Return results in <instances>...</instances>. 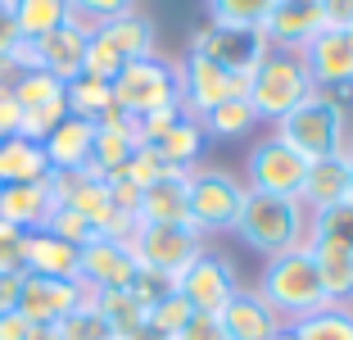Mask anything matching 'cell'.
<instances>
[{
  "label": "cell",
  "instance_id": "cell-39",
  "mask_svg": "<svg viewBox=\"0 0 353 340\" xmlns=\"http://www.w3.org/2000/svg\"><path fill=\"white\" fill-rule=\"evenodd\" d=\"M82 73H91V77H100V82H114L118 73H123V55H118L114 46H109L100 32H95L91 41H86V64H82Z\"/></svg>",
  "mask_w": 353,
  "mask_h": 340
},
{
  "label": "cell",
  "instance_id": "cell-20",
  "mask_svg": "<svg viewBox=\"0 0 353 340\" xmlns=\"http://www.w3.org/2000/svg\"><path fill=\"white\" fill-rule=\"evenodd\" d=\"M344 196H349V150L326 155V159H308V173H303V186L294 200L312 214V209H326Z\"/></svg>",
  "mask_w": 353,
  "mask_h": 340
},
{
  "label": "cell",
  "instance_id": "cell-8",
  "mask_svg": "<svg viewBox=\"0 0 353 340\" xmlns=\"http://www.w3.org/2000/svg\"><path fill=\"white\" fill-rule=\"evenodd\" d=\"M172 64H176V100H181V113H190V118H204V113L218 109L222 100L245 95V77L227 73L222 64H213L199 50H186Z\"/></svg>",
  "mask_w": 353,
  "mask_h": 340
},
{
  "label": "cell",
  "instance_id": "cell-42",
  "mask_svg": "<svg viewBox=\"0 0 353 340\" xmlns=\"http://www.w3.org/2000/svg\"><path fill=\"white\" fill-rule=\"evenodd\" d=\"M23 236L28 232L0 223V272H23Z\"/></svg>",
  "mask_w": 353,
  "mask_h": 340
},
{
  "label": "cell",
  "instance_id": "cell-10",
  "mask_svg": "<svg viewBox=\"0 0 353 340\" xmlns=\"http://www.w3.org/2000/svg\"><path fill=\"white\" fill-rule=\"evenodd\" d=\"M132 254L141 268L163 272L176 281V272L186 268L195 254H204V236L190 223H136L132 232Z\"/></svg>",
  "mask_w": 353,
  "mask_h": 340
},
{
  "label": "cell",
  "instance_id": "cell-17",
  "mask_svg": "<svg viewBox=\"0 0 353 340\" xmlns=\"http://www.w3.org/2000/svg\"><path fill=\"white\" fill-rule=\"evenodd\" d=\"M136 223H190V173L172 168L141 191Z\"/></svg>",
  "mask_w": 353,
  "mask_h": 340
},
{
  "label": "cell",
  "instance_id": "cell-25",
  "mask_svg": "<svg viewBox=\"0 0 353 340\" xmlns=\"http://www.w3.org/2000/svg\"><path fill=\"white\" fill-rule=\"evenodd\" d=\"M50 164H46L41 141L28 136H5L0 141V186H19V182H46Z\"/></svg>",
  "mask_w": 353,
  "mask_h": 340
},
{
  "label": "cell",
  "instance_id": "cell-9",
  "mask_svg": "<svg viewBox=\"0 0 353 340\" xmlns=\"http://www.w3.org/2000/svg\"><path fill=\"white\" fill-rule=\"evenodd\" d=\"M303 173H308V159L294 145H285L276 132H268L250 145L240 182L250 186V191H259V196H299Z\"/></svg>",
  "mask_w": 353,
  "mask_h": 340
},
{
  "label": "cell",
  "instance_id": "cell-12",
  "mask_svg": "<svg viewBox=\"0 0 353 340\" xmlns=\"http://www.w3.org/2000/svg\"><path fill=\"white\" fill-rule=\"evenodd\" d=\"M95 290H86L82 281H63V277H41V272H19V299L14 313L28 318L32 327H54L63 322L77 304H86Z\"/></svg>",
  "mask_w": 353,
  "mask_h": 340
},
{
  "label": "cell",
  "instance_id": "cell-52",
  "mask_svg": "<svg viewBox=\"0 0 353 340\" xmlns=\"http://www.w3.org/2000/svg\"><path fill=\"white\" fill-rule=\"evenodd\" d=\"M0 95H5V91H0Z\"/></svg>",
  "mask_w": 353,
  "mask_h": 340
},
{
  "label": "cell",
  "instance_id": "cell-23",
  "mask_svg": "<svg viewBox=\"0 0 353 340\" xmlns=\"http://www.w3.org/2000/svg\"><path fill=\"white\" fill-rule=\"evenodd\" d=\"M77 254H82L77 245L50 236V232H28V236H23V272L77 281Z\"/></svg>",
  "mask_w": 353,
  "mask_h": 340
},
{
  "label": "cell",
  "instance_id": "cell-38",
  "mask_svg": "<svg viewBox=\"0 0 353 340\" xmlns=\"http://www.w3.org/2000/svg\"><path fill=\"white\" fill-rule=\"evenodd\" d=\"M163 173H172V164H168V159L159 155L154 145H136L132 159H127V168H123L118 177H127L132 186H141V191H145V186H150V182H159Z\"/></svg>",
  "mask_w": 353,
  "mask_h": 340
},
{
  "label": "cell",
  "instance_id": "cell-14",
  "mask_svg": "<svg viewBox=\"0 0 353 340\" xmlns=\"http://www.w3.org/2000/svg\"><path fill=\"white\" fill-rule=\"evenodd\" d=\"M136 268L141 263L132 254V240H118V236H95L77 254V281L86 290H127Z\"/></svg>",
  "mask_w": 353,
  "mask_h": 340
},
{
  "label": "cell",
  "instance_id": "cell-47",
  "mask_svg": "<svg viewBox=\"0 0 353 340\" xmlns=\"http://www.w3.org/2000/svg\"><path fill=\"white\" fill-rule=\"evenodd\" d=\"M14 299H19V272H0V313H10Z\"/></svg>",
  "mask_w": 353,
  "mask_h": 340
},
{
  "label": "cell",
  "instance_id": "cell-3",
  "mask_svg": "<svg viewBox=\"0 0 353 340\" xmlns=\"http://www.w3.org/2000/svg\"><path fill=\"white\" fill-rule=\"evenodd\" d=\"M312 91H317V86H312V77H308L303 55L281 50V46H272V50L263 55V64L250 73V82H245V100L254 104L259 123H272V127H276L299 100H308Z\"/></svg>",
  "mask_w": 353,
  "mask_h": 340
},
{
  "label": "cell",
  "instance_id": "cell-5",
  "mask_svg": "<svg viewBox=\"0 0 353 340\" xmlns=\"http://www.w3.org/2000/svg\"><path fill=\"white\" fill-rule=\"evenodd\" d=\"M250 186L227 168H190V227L199 236L208 232H236V218L245 209Z\"/></svg>",
  "mask_w": 353,
  "mask_h": 340
},
{
  "label": "cell",
  "instance_id": "cell-27",
  "mask_svg": "<svg viewBox=\"0 0 353 340\" xmlns=\"http://www.w3.org/2000/svg\"><path fill=\"white\" fill-rule=\"evenodd\" d=\"M204 141H208V136H204V127H199V118L181 113V118H176V123L154 141V150H159V155H163L172 168H186V173H190V168H199Z\"/></svg>",
  "mask_w": 353,
  "mask_h": 340
},
{
  "label": "cell",
  "instance_id": "cell-34",
  "mask_svg": "<svg viewBox=\"0 0 353 340\" xmlns=\"http://www.w3.org/2000/svg\"><path fill=\"white\" fill-rule=\"evenodd\" d=\"M190 313H195V309H190L186 299L172 290V295H163L159 304H150V309H145V327H150V336H154V340H172L176 331L186 327Z\"/></svg>",
  "mask_w": 353,
  "mask_h": 340
},
{
  "label": "cell",
  "instance_id": "cell-28",
  "mask_svg": "<svg viewBox=\"0 0 353 340\" xmlns=\"http://www.w3.org/2000/svg\"><path fill=\"white\" fill-rule=\"evenodd\" d=\"M199 127H204V136H213V141H236V136L259 127V113H254V104L245 100V95H231L218 109H208L204 118H199Z\"/></svg>",
  "mask_w": 353,
  "mask_h": 340
},
{
  "label": "cell",
  "instance_id": "cell-31",
  "mask_svg": "<svg viewBox=\"0 0 353 340\" xmlns=\"http://www.w3.org/2000/svg\"><path fill=\"white\" fill-rule=\"evenodd\" d=\"M303 240H335V245L353 249V196L335 200L326 209H312L308 214V236Z\"/></svg>",
  "mask_w": 353,
  "mask_h": 340
},
{
  "label": "cell",
  "instance_id": "cell-6",
  "mask_svg": "<svg viewBox=\"0 0 353 340\" xmlns=\"http://www.w3.org/2000/svg\"><path fill=\"white\" fill-rule=\"evenodd\" d=\"M114 104L132 118H145V113H159L176 100V64L163 59V55H150V59H132L123 64L114 82Z\"/></svg>",
  "mask_w": 353,
  "mask_h": 340
},
{
  "label": "cell",
  "instance_id": "cell-46",
  "mask_svg": "<svg viewBox=\"0 0 353 340\" xmlns=\"http://www.w3.org/2000/svg\"><path fill=\"white\" fill-rule=\"evenodd\" d=\"M28 331H32V322L28 318H19V313H0V340H28Z\"/></svg>",
  "mask_w": 353,
  "mask_h": 340
},
{
  "label": "cell",
  "instance_id": "cell-43",
  "mask_svg": "<svg viewBox=\"0 0 353 340\" xmlns=\"http://www.w3.org/2000/svg\"><path fill=\"white\" fill-rule=\"evenodd\" d=\"M172 340H227V331H222V322L213 313H190L186 327L176 331Z\"/></svg>",
  "mask_w": 353,
  "mask_h": 340
},
{
  "label": "cell",
  "instance_id": "cell-30",
  "mask_svg": "<svg viewBox=\"0 0 353 340\" xmlns=\"http://www.w3.org/2000/svg\"><path fill=\"white\" fill-rule=\"evenodd\" d=\"M63 100H68V113H73V118L100 123V113L114 104V86L91 77V73H82V77H73V82L63 86Z\"/></svg>",
  "mask_w": 353,
  "mask_h": 340
},
{
  "label": "cell",
  "instance_id": "cell-4",
  "mask_svg": "<svg viewBox=\"0 0 353 340\" xmlns=\"http://www.w3.org/2000/svg\"><path fill=\"white\" fill-rule=\"evenodd\" d=\"M349 109H344L335 95L312 91L308 100H299L285 118H281L272 132L285 145H294L303 159H326V155H344L349 145Z\"/></svg>",
  "mask_w": 353,
  "mask_h": 340
},
{
  "label": "cell",
  "instance_id": "cell-7",
  "mask_svg": "<svg viewBox=\"0 0 353 340\" xmlns=\"http://www.w3.org/2000/svg\"><path fill=\"white\" fill-rule=\"evenodd\" d=\"M186 50L208 55L213 64H222L227 73H236V77L250 82V73L263 64V55L272 50V41H268L263 28H245V23H204L199 32H190Z\"/></svg>",
  "mask_w": 353,
  "mask_h": 340
},
{
  "label": "cell",
  "instance_id": "cell-24",
  "mask_svg": "<svg viewBox=\"0 0 353 340\" xmlns=\"http://www.w3.org/2000/svg\"><path fill=\"white\" fill-rule=\"evenodd\" d=\"M100 37L114 46L118 55H123V64L159 55V28H154V19H150V14H141V10L123 14V19H109L100 28Z\"/></svg>",
  "mask_w": 353,
  "mask_h": 340
},
{
  "label": "cell",
  "instance_id": "cell-26",
  "mask_svg": "<svg viewBox=\"0 0 353 340\" xmlns=\"http://www.w3.org/2000/svg\"><path fill=\"white\" fill-rule=\"evenodd\" d=\"M10 19L19 41H41L46 32L68 23V0H10Z\"/></svg>",
  "mask_w": 353,
  "mask_h": 340
},
{
  "label": "cell",
  "instance_id": "cell-13",
  "mask_svg": "<svg viewBox=\"0 0 353 340\" xmlns=\"http://www.w3.org/2000/svg\"><path fill=\"white\" fill-rule=\"evenodd\" d=\"M303 64H308V77L317 91L335 95V100H353V32H335L322 28L303 46Z\"/></svg>",
  "mask_w": 353,
  "mask_h": 340
},
{
  "label": "cell",
  "instance_id": "cell-21",
  "mask_svg": "<svg viewBox=\"0 0 353 340\" xmlns=\"http://www.w3.org/2000/svg\"><path fill=\"white\" fill-rule=\"evenodd\" d=\"M54 209V196L46 182H19L0 186V223L19 227V232H41Z\"/></svg>",
  "mask_w": 353,
  "mask_h": 340
},
{
  "label": "cell",
  "instance_id": "cell-11",
  "mask_svg": "<svg viewBox=\"0 0 353 340\" xmlns=\"http://www.w3.org/2000/svg\"><path fill=\"white\" fill-rule=\"evenodd\" d=\"M236 286H240V277H236V268H231V258L213 254V249L195 254L172 281V290L186 299L190 309L195 313H213V318L227 309V299L236 295Z\"/></svg>",
  "mask_w": 353,
  "mask_h": 340
},
{
  "label": "cell",
  "instance_id": "cell-45",
  "mask_svg": "<svg viewBox=\"0 0 353 340\" xmlns=\"http://www.w3.org/2000/svg\"><path fill=\"white\" fill-rule=\"evenodd\" d=\"M19 127H23V109L14 104V95L5 91L0 95V141H5V136H19Z\"/></svg>",
  "mask_w": 353,
  "mask_h": 340
},
{
  "label": "cell",
  "instance_id": "cell-41",
  "mask_svg": "<svg viewBox=\"0 0 353 340\" xmlns=\"http://www.w3.org/2000/svg\"><path fill=\"white\" fill-rule=\"evenodd\" d=\"M77 14H86V19H95L104 28L109 19H123V14L136 10V0H68Z\"/></svg>",
  "mask_w": 353,
  "mask_h": 340
},
{
  "label": "cell",
  "instance_id": "cell-19",
  "mask_svg": "<svg viewBox=\"0 0 353 340\" xmlns=\"http://www.w3.org/2000/svg\"><path fill=\"white\" fill-rule=\"evenodd\" d=\"M91 145H95V123L68 113V118L41 141V150H46L50 173H68V168H91Z\"/></svg>",
  "mask_w": 353,
  "mask_h": 340
},
{
  "label": "cell",
  "instance_id": "cell-33",
  "mask_svg": "<svg viewBox=\"0 0 353 340\" xmlns=\"http://www.w3.org/2000/svg\"><path fill=\"white\" fill-rule=\"evenodd\" d=\"M54 336L59 340H114V327L104 322V313L95 309V295L86 304H77L63 322H54Z\"/></svg>",
  "mask_w": 353,
  "mask_h": 340
},
{
  "label": "cell",
  "instance_id": "cell-36",
  "mask_svg": "<svg viewBox=\"0 0 353 340\" xmlns=\"http://www.w3.org/2000/svg\"><path fill=\"white\" fill-rule=\"evenodd\" d=\"M10 95H14V104H19V109H37V104L59 100V95H63V82H54L50 73H41V68H28L19 82H14Z\"/></svg>",
  "mask_w": 353,
  "mask_h": 340
},
{
  "label": "cell",
  "instance_id": "cell-18",
  "mask_svg": "<svg viewBox=\"0 0 353 340\" xmlns=\"http://www.w3.org/2000/svg\"><path fill=\"white\" fill-rule=\"evenodd\" d=\"M86 32H77V28H54V32H46L41 41H32V55H37V68L41 73H50L54 82H73V77H82V64H86Z\"/></svg>",
  "mask_w": 353,
  "mask_h": 340
},
{
  "label": "cell",
  "instance_id": "cell-1",
  "mask_svg": "<svg viewBox=\"0 0 353 340\" xmlns=\"http://www.w3.org/2000/svg\"><path fill=\"white\" fill-rule=\"evenodd\" d=\"M254 290L268 299L272 313H276L285 327L308 318V313H317V309H326L322 281H317V263H312L308 245L285 249V254H276V258H263V272H259V286Z\"/></svg>",
  "mask_w": 353,
  "mask_h": 340
},
{
  "label": "cell",
  "instance_id": "cell-2",
  "mask_svg": "<svg viewBox=\"0 0 353 340\" xmlns=\"http://www.w3.org/2000/svg\"><path fill=\"white\" fill-rule=\"evenodd\" d=\"M236 236L263 258H276L285 249H299L308 236V209L294 196H259L250 191L236 218Z\"/></svg>",
  "mask_w": 353,
  "mask_h": 340
},
{
  "label": "cell",
  "instance_id": "cell-35",
  "mask_svg": "<svg viewBox=\"0 0 353 340\" xmlns=\"http://www.w3.org/2000/svg\"><path fill=\"white\" fill-rule=\"evenodd\" d=\"M208 23H245V28H263L272 0H204Z\"/></svg>",
  "mask_w": 353,
  "mask_h": 340
},
{
  "label": "cell",
  "instance_id": "cell-50",
  "mask_svg": "<svg viewBox=\"0 0 353 340\" xmlns=\"http://www.w3.org/2000/svg\"><path fill=\"white\" fill-rule=\"evenodd\" d=\"M349 196H353V155H349Z\"/></svg>",
  "mask_w": 353,
  "mask_h": 340
},
{
  "label": "cell",
  "instance_id": "cell-49",
  "mask_svg": "<svg viewBox=\"0 0 353 340\" xmlns=\"http://www.w3.org/2000/svg\"><path fill=\"white\" fill-rule=\"evenodd\" d=\"M276 340H294V331H290V327H281V336H276Z\"/></svg>",
  "mask_w": 353,
  "mask_h": 340
},
{
  "label": "cell",
  "instance_id": "cell-22",
  "mask_svg": "<svg viewBox=\"0 0 353 340\" xmlns=\"http://www.w3.org/2000/svg\"><path fill=\"white\" fill-rule=\"evenodd\" d=\"M317 263V281H322L326 304H353V249L335 245V240H303Z\"/></svg>",
  "mask_w": 353,
  "mask_h": 340
},
{
  "label": "cell",
  "instance_id": "cell-37",
  "mask_svg": "<svg viewBox=\"0 0 353 340\" xmlns=\"http://www.w3.org/2000/svg\"><path fill=\"white\" fill-rule=\"evenodd\" d=\"M41 232H50V236L68 240V245H77V249H82L86 240H95V236H100V232H95V227L86 223V218L77 214V209H68V205H54V209H50V218H46V227H41Z\"/></svg>",
  "mask_w": 353,
  "mask_h": 340
},
{
  "label": "cell",
  "instance_id": "cell-16",
  "mask_svg": "<svg viewBox=\"0 0 353 340\" xmlns=\"http://www.w3.org/2000/svg\"><path fill=\"white\" fill-rule=\"evenodd\" d=\"M322 28L326 23H322V5L317 0H272L268 19H263L268 41L281 46V50H303Z\"/></svg>",
  "mask_w": 353,
  "mask_h": 340
},
{
  "label": "cell",
  "instance_id": "cell-32",
  "mask_svg": "<svg viewBox=\"0 0 353 340\" xmlns=\"http://www.w3.org/2000/svg\"><path fill=\"white\" fill-rule=\"evenodd\" d=\"M136 145H141V141H136V132H118V127H95L91 168H95L100 177H114V173H123Z\"/></svg>",
  "mask_w": 353,
  "mask_h": 340
},
{
  "label": "cell",
  "instance_id": "cell-40",
  "mask_svg": "<svg viewBox=\"0 0 353 340\" xmlns=\"http://www.w3.org/2000/svg\"><path fill=\"white\" fill-rule=\"evenodd\" d=\"M127 290H132V295L150 309V304H159L163 295H172V277H163V272H150V268H136V277H132V286H127Z\"/></svg>",
  "mask_w": 353,
  "mask_h": 340
},
{
  "label": "cell",
  "instance_id": "cell-44",
  "mask_svg": "<svg viewBox=\"0 0 353 340\" xmlns=\"http://www.w3.org/2000/svg\"><path fill=\"white\" fill-rule=\"evenodd\" d=\"M322 5V23L335 32H353V0H317Z\"/></svg>",
  "mask_w": 353,
  "mask_h": 340
},
{
  "label": "cell",
  "instance_id": "cell-48",
  "mask_svg": "<svg viewBox=\"0 0 353 340\" xmlns=\"http://www.w3.org/2000/svg\"><path fill=\"white\" fill-rule=\"evenodd\" d=\"M28 340H59V336H54V327H32Z\"/></svg>",
  "mask_w": 353,
  "mask_h": 340
},
{
  "label": "cell",
  "instance_id": "cell-15",
  "mask_svg": "<svg viewBox=\"0 0 353 340\" xmlns=\"http://www.w3.org/2000/svg\"><path fill=\"white\" fill-rule=\"evenodd\" d=\"M227 340H276L285 322L272 313V304L254 286H236V295L227 299V309L218 313Z\"/></svg>",
  "mask_w": 353,
  "mask_h": 340
},
{
  "label": "cell",
  "instance_id": "cell-29",
  "mask_svg": "<svg viewBox=\"0 0 353 340\" xmlns=\"http://www.w3.org/2000/svg\"><path fill=\"white\" fill-rule=\"evenodd\" d=\"M294 340H353V304H326L308 318L290 322Z\"/></svg>",
  "mask_w": 353,
  "mask_h": 340
},
{
  "label": "cell",
  "instance_id": "cell-51",
  "mask_svg": "<svg viewBox=\"0 0 353 340\" xmlns=\"http://www.w3.org/2000/svg\"><path fill=\"white\" fill-rule=\"evenodd\" d=\"M344 150H349V155H353V127H349V145H344Z\"/></svg>",
  "mask_w": 353,
  "mask_h": 340
}]
</instances>
